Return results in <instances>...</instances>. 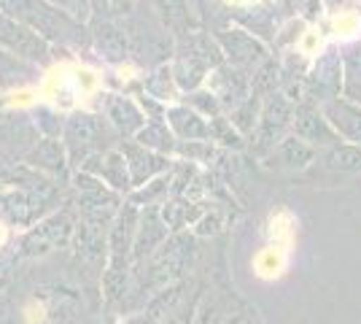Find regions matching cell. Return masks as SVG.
<instances>
[{
    "mask_svg": "<svg viewBox=\"0 0 361 324\" xmlns=\"http://www.w3.org/2000/svg\"><path fill=\"white\" fill-rule=\"evenodd\" d=\"M0 11L11 19L27 25L51 47L81 49L90 44V30L84 22H78L65 11L49 6L46 0H0Z\"/></svg>",
    "mask_w": 361,
    "mask_h": 324,
    "instance_id": "cell-1",
    "label": "cell"
},
{
    "mask_svg": "<svg viewBox=\"0 0 361 324\" xmlns=\"http://www.w3.org/2000/svg\"><path fill=\"white\" fill-rule=\"evenodd\" d=\"M173 54L176 57L170 62V71H173L178 92L186 95L202 90V84L208 81V76L224 62L219 41L202 30H189L178 35Z\"/></svg>",
    "mask_w": 361,
    "mask_h": 324,
    "instance_id": "cell-2",
    "label": "cell"
},
{
    "mask_svg": "<svg viewBox=\"0 0 361 324\" xmlns=\"http://www.w3.org/2000/svg\"><path fill=\"white\" fill-rule=\"evenodd\" d=\"M345 87V65H343V54L337 49H326L321 52L313 65L307 68V76H305V97L302 100H310L316 106H324L334 97L343 95ZM300 100V103H302Z\"/></svg>",
    "mask_w": 361,
    "mask_h": 324,
    "instance_id": "cell-3",
    "label": "cell"
},
{
    "mask_svg": "<svg viewBox=\"0 0 361 324\" xmlns=\"http://www.w3.org/2000/svg\"><path fill=\"white\" fill-rule=\"evenodd\" d=\"M0 49H6L8 54L30 62L35 68H46L54 62V47L46 38L3 11H0Z\"/></svg>",
    "mask_w": 361,
    "mask_h": 324,
    "instance_id": "cell-4",
    "label": "cell"
},
{
    "mask_svg": "<svg viewBox=\"0 0 361 324\" xmlns=\"http://www.w3.org/2000/svg\"><path fill=\"white\" fill-rule=\"evenodd\" d=\"M294 108L297 103L288 100L286 95L272 92L262 100V114H259V124H256L251 140H256V152H267V149H275L281 140L288 136L291 124H294Z\"/></svg>",
    "mask_w": 361,
    "mask_h": 324,
    "instance_id": "cell-5",
    "label": "cell"
},
{
    "mask_svg": "<svg viewBox=\"0 0 361 324\" xmlns=\"http://www.w3.org/2000/svg\"><path fill=\"white\" fill-rule=\"evenodd\" d=\"M216 41H219V47H221L224 60L229 62L232 68L248 73V76H254L256 71L270 60V47H267L262 38H256L254 32L243 30V28L219 30L216 32Z\"/></svg>",
    "mask_w": 361,
    "mask_h": 324,
    "instance_id": "cell-6",
    "label": "cell"
},
{
    "mask_svg": "<svg viewBox=\"0 0 361 324\" xmlns=\"http://www.w3.org/2000/svg\"><path fill=\"white\" fill-rule=\"evenodd\" d=\"M90 44L103 62L119 65L133 57V41L124 19H92Z\"/></svg>",
    "mask_w": 361,
    "mask_h": 324,
    "instance_id": "cell-7",
    "label": "cell"
},
{
    "mask_svg": "<svg viewBox=\"0 0 361 324\" xmlns=\"http://www.w3.org/2000/svg\"><path fill=\"white\" fill-rule=\"evenodd\" d=\"M291 136L302 138L310 146H337L340 143V136L329 127V122L324 119L321 114V106L310 103V100H302L294 108V124H291Z\"/></svg>",
    "mask_w": 361,
    "mask_h": 324,
    "instance_id": "cell-8",
    "label": "cell"
},
{
    "mask_svg": "<svg viewBox=\"0 0 361 324\" xmlns=\"http://www.w3.org/2000/svg\"><path fill=\"white\" fill-rule=\"evenodd\" d=\"M205 84L219 97V103L224 106V114L232 111V108H238L240 103H245L251 97V76L238 71V68H232L229 62H221L211 76H208Z\"/></svg>",
    "mask_w": 361,
    "mask_h": 324,
    "instance_id": "cell-9",
    "label": "cell"
},
{
    "mask_svg": "<svg viewBox=\"0 0 361 324\" xmlns=\"http://www.w3.org/2000/svg\"><path fill=\"white\" fill-rule=\"evenodd\" d=\"M103 136H106L103 119L90 114V111L71 114V119H65V127H62V140H65V146H68L73 160L87 157V152L97 140H103Z\"/></svg>",
    "mask_w": 361,
    "mask_h": 324,
    "instance_id": "cell-10",
    "label": "cell"
},
{
    "mask_svg": "<svg viewBox=\"0 0 361 324\" xmlns=\"http://www.w3.org/2000/svg\"><path fill=\"white\" fill-rule=\"evenodd\" d=\"M103 111H106V119L111 122L114 130H119L124 138H135L137 133L149 124L146 114L137 100H133L130 95H119V92H111L106 95L103 100Z\"/></svg>",
    "mask_w": 361,
    "mask_h": 324,
    "instance_id": "cell-11",
    "label": "cell"
},
{
    "mask_svg": "<svg viewBox=\"0 0 361 324\" xmlns=\"http://www.w3.org/2000/svg\"><path fill=\"white\" fill-rule=\"evenodd\" d=\"M324 119L329 122V127L340 136V140L356 143L361 146V108L356 103H350L348 97H334L329 103L321 106Z\"/></svg>",
    "mask_w": 361,
    "mask_h": 324,
    "instance_id": "cell-12",
    "label": "cell"
},
{
    "mask_svg": "<svg viewBox=\"0 0 361 324\" xmlns=\"http://www.w3.org/2000/svg\"><path fill=\"white\" fill-rule=\"evenodd\" d=\"M165 124L176 136V140H211V122L205 116H200L195 108H189L186 103L167 106Z\"/></svg>",
    "mask_w": 361,
    "mask_h": 324,
    "instance_id": "cell-13",
    "label": "cell"
},
{
    "mask_svg": "<svg viewBox=\"0 0 361 324\" xmlns=\"http://www.w3.org/2000/svg\"><path fill=\"white\" fill-rule=\"evenodd\" d=\"M121 155L127 160V170L133 173V179H135L137 184L143 181V179H149L154 176L157 170L167 168V157L165 155H157V152H149V149H143L140 143H127V146H121Z\"/></svg>",
    "mask_w": 361,
    "mask_h": 324,
    "instance_id": "cell-14",
    "label": "cell"
},
{
    "mask_svg": "<svg viewBox=\"0 0 361 324\" xmlns=\"http://www.w3.org/2000/svg\"><path fill=\"white\" fill-rule=\"evenodd\" d=\"M38 76H41V68H35L30 62L8 54L6 49H0V90H11V87L30 84Z\"/></svg>",
    "mask_w": 361,
    "mask_h": 324,
    "instance_id": "cell-15",
    "label": "cell"
},
{
    "mask_svg": "<svg viewBox=\"0 0 361 324\" xmlns=\"http://www.w3.org/2000/svg\"><path fill=\"white\" fill-rule=\"evenodd\" d=\"M149 3L151 8L157 11V16H159L162 28L173 32L176 38L192 30V16H189L186 0H149Z\"/></svg>",
    "mask_w": 361,
    "mask_h": 324,
    "instance_id": "cell-16",
    "label": "cell"
},
{
    "mask_svg": "<svg viewBox=\"0 0 361 324\" xmlns=\"http://www.w3.org/2000/svg\"><path fill=\"white\" fill-rule=\"evenodd\" d=\"M245 11H251V14H235L238 28L254 32L256 38H262L264 44H267V41L275 44V32H278L275 11H272V8H262V6H251V8H245Z\"/></svg>",
    "mask_w": 361,
    "mask_h": 324,
    "instance_id": "cell-17",
    "label": "cell"
},
{
    "mask_svg": "<svg viewBox=\"0 0 361 324\" xmlns=\"http://www.w3.org/2000/svg\"><path fill=\"white\" fill-rule=\"evenodd\" d=\"M135 143H140L143 149H149V152H157V155H167V152H173L176 149V136L170 133V127L165 122H149L140 133H137Z\"/></svg>",
    "mask_w": 361,
    "mask_h": 324,
    "instance_id": "cell-18",
    "label": "cell"
},
{
    "mask_svg": "<svg viewBox=\"0 0 361 324\" xmlns=\"http://www.w3.org/2000/svg\"><path fill=\"white\" fill-rule=\"evenodd\" d=\"M143 90L154 100H159V103H167V100H173L178 95L176 78H173V71H170V62L159 65V68H151V76L143 78Z\"/></svg>",
    "mask_w": 361,
    "mask_h": 324,
    "instance_id": "cell-19",
    "label": "cell"
},
{
    "mask_svg": "<svg viewBox=\"0 0 361 324\" xmlns=\"http://www.w3.org/2000/svg\"><path fill=\"white\" fill-rule=\"evenodd\" d=\"M272 152H275L278 160H281L283 165H288V168H305V165L313 160V155H316L313 146L305 143L302 138H297V136H286Z\"/></svg>",
    "mask_w": 361,
    "mask_h": 324,
    "instance_id": "cell-20",
    "label": "cell"
},
{
    "mask_svg": "<svg viewBox=\"0 0 361 324\" xmlns=\"http://www.w3.org/2000/svg\"><path fill=\"white\" fill-rule=\"evenodd\" d=\"M259 114H262V97H256L251 95L245 103H240L238 108H232V111H226V116H229V122L235 124V130L245 136V138H251L256 130V124H259Z\"/></svg>",
    "mask_w": 361,
    "mask_h": 324,
    "instance_id": "cell-21",
    "label": "cell"
},
{
    "mask_svg": "<svg viewBox=\"0 0 361 324\" xmlns=\"http://www.w3.org/2000/svg\"><path fill=\"white\" fill-rule=\"evenodd\" d=\"M183 103H186L189 108H195L197 114H200V116H205L208 122L224 114V106L219 103V97H216L208 87H202V90H197V92H189Z\"/></svg>",
    "mask_w": 361,
    "mask_h": 324,
    "instance_id": "cell-22",
    "label": "cell"
},
{
    "mask_svg": "<svg viewBox=\"0 0 361 324\" xmlns=\"http://www.w3.org/2000/svg\"><path fill=\"white\" fill-rule=\"evenodd\" d=\"M326 162L340 170H361V146L356 143H337L326 152Z\"/></svg>",
    "mask_w": 361,
    "mask_h": 324,
    "instance_id": "cell-23",
    "label": "cell"
},
{
    "mask_svg": "<svg viewBox=\"0 0 361 324\" xmlns=\"http://www.w3.org/2000/svg\"><path fill=\"white\" fill-rule=\"evenodd\" d=\"M286 268V248L267 246L256 257V273L262 278H278Z\"/></svg>",
    "mask_w": 361,
    "mask_h": 324,
    "instance_id": "cell-24",
    "label": "cell"
},
{
    "mask_svg": "<svg viewBox=\"0 0 361 324\" xmlns=\"http://www.w3.org/2000/svg\"><path fill=\"white\" fill-rule=\"evenodd\" d=\"M92 19H127L135 11V0H90Z\"/></svg>",
    "mask_w": 361,
    "mask_h": 324,
    "instance_id": "cell-25",
    "label": "cell"
},
{
    "mask_svg": "<svg viewBox=\"0 0 361 324\" xmlns=\"http://www.w3.org/2000/svg\"><path fill=\"white\" fill-rule=\"evenodd\" d=\"M211 140H219V143L232 146V149H243L248 138L235 130V124L229 122V116H226V114H221V116L211 119Z\"/></svg>",
    "mask_w": 361,
    "mask_h": 324,
    "instance_id": "cell-26",
    "label": "cell"
},
{
    "mask_svg": "<svg viewBox=\"0 0 361 324\" xmlns=\"http://www.w3.org/2000/svg\"><path fill=\"white\" fill-rule=\"evenodd\" d=\"M305 30V19L302 16H291L283 28H278L275 32V47H297Z\"/></svg>",
    "mask_w": 361,
    "mask_h": 324,
    "instance_id": "cell-27",
    "label": "cell"
},
{
    "mask_svg": "<svg viewBox=\"0 0 361 324\" xmlns=\"http://www.w3.org/2000/svg\"><path fill=\"white\" fill-rule=\"evenodd\" d=\"M49 6H54V8H60L65 11L68 16H73L78 22H90L92 19V8H90V0H46Z\"/></svg>",
    "mask_w": 361,
    "mask_h": 324,
    "instance_id": "cell-28",
    "label": "cell"
},
{
    "mask_svg": "<svg viewBox=\"0 0 361 324\" xmlns=\"http://www.w3.org/2000/svg\"><path fill=\"white\" fill-rule=\"evenodd\" d=\"M176 149L183 157H192V160H211L213 157L211 140H178Z\"/></svg>",
    "mask_w": 361,
    "mask_h": 324,
    "instance_id": "cell-29",
    "label": "cell"
},
{
    "mask_svg": "<svg viewBox=\"0 0 361 324\" xmlns=\"http://www.w3.org/2000/svg\"><path fill=\"white\" fill-rule=\"evenodd\" d=\"M343 65H345V78L361 81V41L359 44H350L343 52Z\"/></svg>",
    "mask_w": 361,
    "mask_h": 324,
    "instance_id": "cell-30",
    "label": "cell"
},
{
    "mask_svg": "<svg viewBox=\"0 0 361 324\" xmlns=\"http://www.w3.org/2000/svg\"><path fill=\"white\" fill-rule=\"evenodd\" d=\"M343 97H348L350 103H356L361 108V81L356 78H345V87H343Z\"/></svg>",
    "mask_w": 361,
    "mask_h": 324,
    "instance_id": "cell-31",
    "label": "cell"
},
{
    "mask_svg": "<svg viewBox=\"0 0 361 324\" xmlns=\"http://www.w3.org/2000/svg\"><path fill=\"white\" fill-rule=\"evenodd\" d=\"M27 313H30L27 319H30L32 324H41V322H44V306H30V308H27Z\"/></svg>",
    "mask_w": 361,
    "mask_h": 324,
    "instance_id": "cell-32",
    "label": "cell"
},
{
    "mask_svg": "<svg viewBox=\"0 0 361 324\" xmlns=\"http://www.w3.org/2000/svg\"><path fill=\"white\" fill-rule=\"evenodd\" d=\"M283 6H286V11L291 16H297L300 14V8L305 6V0H283Z\"/></svg>",
    "mask_w": 361,
    "mask_h": 324,
    "instance_id": "cell-33",
    "label": "cell"
},
{
    "mask_svg": "<svg viewBox=\"0 0 361 324\" xmlns=\"http://www.w3.org/2000/svg\"><path fill=\"white\" fill-rule=\"evenodd\" d=\"M229 6H243V8H251V6H259V0H226Z\"/></svg>",
    "mask_w": 361,
    "mask_h": 324,
    "instance_id": "cell-34",
    "label": "cell"
},
{
    "mask_svg": "<svg viewBox=\"0 0 361 324\" xmlns=\"http://www.w3.org/2000/svg\"><path fill=\"white\" fill-rule=\"evenodd\" d=\"M321 3H326V6H340V3H345V0H321Z\"/></svg>",
    "mask_w": 361,
    "mask_h": 324,
    "instance_id": "cell-35",
    "label": "cell"
},
{
    "mask_svg": "<svg viewBox=\"0 0 361 324\" xmlns=\"http://www.w3.org/2000/svg\"><path fill=\"white\" fill-rule=\"evenodd\" d=\"M3 241H6V227L0 224V244H3Z\"/></svg>",
    "mask_w": 361,
    "mask_h": 324,
    "instance_id": "cell-36",
    "label": "cell"
}]
</instances>
